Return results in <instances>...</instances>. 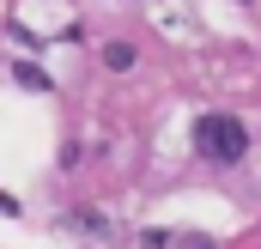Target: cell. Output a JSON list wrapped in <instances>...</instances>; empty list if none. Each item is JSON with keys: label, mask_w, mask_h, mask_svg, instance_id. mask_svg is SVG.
Listing matches in <instances>:
<instances>
[{"label": "cell", "mask_w": 261, "mask_h": 249, "mask_svg": "<svg viewBox=\"0 0 261 249\" xmlns=\"http://www.w3.org/2000/svg\"><path fill=\"white\" fill-rule=\"evenodd\" d=\"M195 152L200 158H213V164H237L243 152H249V128L237 122V116H200L195 122Z\"/></svg>", "instance_id": "6da1fadb"}, {"label": "cell", "mask_w": 261, "mask_h": 249, "mask_svg": "<svg viewBox=\"0 0 261 249\" xmlns=\"http://www.w3.org/2000/svg\"><path fill=\"white\" fill-rule=\"evenodd\" d=\"M103 67L128 73V67H134V43H110V49H103Z\"/></svg>", "instance_id": "7a4b0ae2"}, {"label": "cell", "mask_w": 261, "mask_h": 249, "mask_svg": "<svg viewBox=\"0 0 261 249\" xmlns=\"http://www.w3.org/2000/svg\"><path fill=\"white\" fill-rule=\"evenodd\" d=\"M182 249H213V243H206V237H182Z\"/></svg>", "instance_id": "3957f363"}]
</instances>
